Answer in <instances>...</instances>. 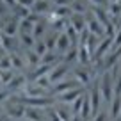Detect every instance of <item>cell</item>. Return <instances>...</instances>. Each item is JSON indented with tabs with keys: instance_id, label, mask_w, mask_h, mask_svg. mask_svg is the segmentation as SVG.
<instances>
[{
	"instance_id": "cell-1",
	"label": "cell",
	"mask_w": 121,
	"mask_h": 121,
	"mask_svg": "<svg viewBox=\"0 0 121 121\" xmlns=\"http://www.w3.org/2000/svg\"><path fill=\"white\" fill-rule=\"evenodd\" d=\"M13 98L23 103L25 107H36V109H50L55 103L53 96H27V95H13Z\"/></svg>"
},
{
	"instance_id": "cell-2",
	"label": "cell",
	"mask_w": 121,
	"mask_h": 121,
	"mask_svg": "<svg viewBox=\"0 0 121 121\" xmlns=\"http://www.w3.org/2000/svg\"><path fill=\"white\" fill-rule=\"evenodd\" d=\"M100 93H102V98L105 103H110L114 98V75L110 73V69H107V71L102 73V77H100Z\"/></svg>"
},
{
	"instance_id": "cell-3",
	"label": "cell",
	"mask_w": 121,
	"mask_h": 121,
	"mask_svg": "<svg viewBox=\"0 0 121 121\" xmlns=\"http://www.w3.org/2000/svg\"><path fill=\"white\" fill-rule=\"evenodd\" d=\"M25 109L27 107L23 105V103H20L18 100H14L11 96V98L7 100V103L4 105V110H5V114H7V117H11V119H25Z\"/></svg>"
},
{
	"instance_id": "cell-4",
	"label": "cell",
	"mask_w": 121,
	"mask_h": 121,
	"mask_svg": "<svg viewBox=\"0 0 121 121\" xmlns=\"http://www.w3.org/2000/svg\"><path fill=\"white\" fill-rule=\"evenodd\" d=\"M89 100H91V109H93V117L96 116V114L102 110V102H103V98H102V93H100V86H98V82H93L91 84V89H89Z\"/></svg>"
},
{
	"instance_id": "cell-5",
	"label": "cell",
	"mask_w": 121,
	"mask_h": 121,
	"mask_svg": "<svg viewBox=\"0 0 121 121\" xmlns=\"http://www.w3.org/2000/svg\"><path fill=\"white\" fill-rule=\"evenodd\" d=\"M68 71H69V68H68V64L66 62H59V64H55L53 66V69L48 73V78H50V82H52V86L53 84H57V82H60V80H64V78H68Z\"/></svg>"
},
{
	"instance_id": "cell-6",
	"label": "cell",
	"mask_w": 121,
	"mask_h": 121,
	"mask_svg": "<svg viewBox=\"0 0 121 121\" xmlns=\"http://www.w3.org/2000/svg\"><path fill=\"white\" fill-rule=\"evenodd\" d=\"M77 87H82V86H80L75 78H69V80L64 78V80H60V82H57V84L52 86V95L57 96V95H62V93H66V91H69V89H77Z\"/></svg>"
},
{
	"instance_id": "cell-7",
	"label": "cell",
	"mask_w": 121,
	"mask_h": 121,
	"mask_svg": "<svg viewBox=\"0 0 121 121\" xmlns=\"http://www.w3.org/2000/svg\"><path fill=\"white\" fill-rule=\"evenodd\" d=\"M73 78L77 80V82L80 84V86H89V84H93V73L89 71V69L86 68V66H82V68H77V69H73Z\"/></svg>"
},
{
	"instance_id": "cell-8",
	"label": "cell",
	"mask_w": 121,
	"mask_h": 121,
	"mask_svg": "<svg viewBox=\"0 0 121 121\" xmlns=\"http://www.w3.org/2000/svg\"><path fill=\"white\" fill-rule=\"evenodd\" d=\"M82 95H84V89L82 87H77V89H69V91H66V93H62V95L53 96V98H55L57 102H60V103H73Z\"/></svg>"
},
{
	"instance_id": "cell-9",
	"label": "cell",
	"mask_w": 121,
	"mask_h": 121,
	"mask_svg": "<svg viewBox=\"0 0 121 121\" xmlns=\"http://www.w3.org/2000/svg\"><path fill=\"white\" fill-rule=\"evenodd\" d=\"M27 84H29V82H27L25 75H14V78L5 86V89H9L11 93H14V91H23L27 87Z\"/></svg>"
},
{
	"instance_id": "cell-10",
	"label": "cell",
	"mask_w": 121,
	"mask_h": 121,
	"mask_svg": "<svg viewBox=\"0 0 121 121\" xmlns=\"http://www.w3.org/2000/svg\"><path fill=\"white\" fill-rule=\"evenodd\" d=\"M2 32L4 34H7V36H16V34H20V18H13V20H9V22H4V25H2Z\"/></svg>"
},
{
	"instance_id": "cell-11",
	"label": "cell",
	"mask_w": 121,
	"mask_h": 121,
	"mask_svg": "<svg viewBox=\"0 0 121 121\" xmlns=\"http://www.w3.org/2000/svg\"><path fill=\"white\" fill-rule=\"evenodd\" d=\"M73 46V43H71V39L68 38V34L66 32H59V38H57V52H60V53H66L69 48Z\"/></svg>"
},
{
	"instance_id": "cell-12",
	"label": "cell",
	"mask_w": 121,
	"mask_h": 121,
	"mask_svg": "<svg viewBox=\"0 0 121 121\" xmlns=\"http://www.w3.org/2000/svg\"><path fill=\"white\" fill-rule=\"evenodd\" d=\"M80 116H82L84 121H87V119H91V117H93L91 100H89V95H87V93H84V96H82V110H80Z\"/></svg>"
},
{
	"instance_id": "cell-13",
	"label": "cell",
	"mask_w": 121,
	"mask_h": 121,
	"mask_svg": "<svg viewBox=\"0 0 121 121\" xmlns=\"http://www.w3.org/2000/svg\"><path fill=\"white\" fill-rule=\"evenodd\" d=\"M43 119H45V114L41 112V109H36V107L25 109V121H43Z\"/></svg>"
},
{
	"instance_id": "cell-14",
	"label": "cell",
	"mask_w": 121,
	"mask_h": 121,
	"mask_svg": "<svg viewBox=\"0 0 121 121\" xmlns=\"http://www.w3.org/2000/svg\"><path fill=\"white\" fill-rule=\"evenodd\" d=\"M20 41H22V45L25 46L27 50H30V48H34L38 39L32 36V32H20Z\"/></svg>"
},
{
	"instance_id": "cell-15",
	"label": "cell",
	"mask_w": 121,
	"mask_h": 121,
	"mask_svg": "<svg viewBox=\"0 0 121 121\" xmlns=\"http://www.w3.org/2000/svg\"><path fill=\"white\" fill-rule=\"evenodd\" d=\"M109 105H110V116H112V119L119 117V116H121V96L116 95Z\"/></svg>"
},
{
	"instance_id": "cell-16",
	"label": "cell",
	"mask_w": 121,
	"mask_h": 121,
	"mask_svg": "<svg viewBox=\"0 0 121 121\" xmlns=\"http://www.w3.org/2000/svg\"><path fill=\"white\" fill-rule=\"evenodd\" d=\"M25 59H27V62H29L30 68H38V66L41 64V57H39L32 48H30V50H25Z\"/></svg>"
},
{
	"instance_id": "cell-17",
	"label": "cell",
	"mask_w": 121,
	"mask_h": 121,
	"mask_svg": "<svg viewBox=\"0 0 121 121\" xmlns=\"http://www.w3.org/2000/svg\"><path fill=\"white\" fill-rule=\"evenodd\" d=\"M69 23H71V25L77 29V32H82V30H86V29H87V20H84V16H82V14H75V16H71Z\"/></svg>"
},
{
	"instance_id": "cell-18",
	"label": "cell",
	"mask_w": 121,
	"mask_h": 121,
	"mask_svg": "<svg viewBox=\"0 0 121 121\" xmlns=\"http://www.w3.org/2000/svg\"><path fill=\"white\" fill-rule=\"evenodd\" d=\"M89 59H91V52L87 50L86 45L80 43V45H78V62L82 66H87V64H89Z\"/></svg>"
},
{
	"instance_id": "cell-19",
	"label": "cell",
	"mask_w": 121,
	"mask_h": 121,
	"mask_svg": "<svg viewBox=\"0 0 121 121\" xmlns=\"http://www.w3.org/2000/svg\"><path fill=\"white\" fill-rule=\"evenodd\" d=\"M32 11L38 13V14L48 13L50 11V0H36V4L32 5Z\"/></svg>"
},
{
	"instance_id": "cell-20",
	"label": "cell",
	"mask_w": 121,
	"mask_h": 121,
	"mask_svg": "<svg viewBox=\"0 0 121 121\" xmlns=\"http://www.w3.org/2000/svg\"><path fill=\"white\" fill-rule=\"evenodd\" d=\"M9 57H11V66H13V69H16V71H22V69L25 68V62H23V59L18 55V53L11 52V53H9Z\"/></svg>"
},
{
	"instance_id": "cell-21",
	"label": "cell",
	"mask_w": 121,
	"mask_h": 121,
	"mask_svg": "<svg viewBox=\"0 0 121 121\" xmlns=\"http://www.w3.org/2000/svg\"><path fill=\"white\" fill-rule=\"evenodd\" d=\"M41 64H48V66H55L59 64V55L53 52H46L45 55L41 57Z\"/></svg>"
},
{
	"instance_id": "cell-22",
	"label": "cell",
	"mask_w": 121,
	"mask_h": 121,
	"mask_svg": "<svg viewBox=\"0 0 121 121\" xmlns=\"http://www.w3.org/2000/svg\"><path fill=\"white\" fill-rule=\"evenodd\" d=\"M73 60H78V46H71V48L64 53V62L66 64H69Z\"/></svg>"
},
{
	"instance_id": "cell-23",
	"label": "cell",
	"mask_w": 121,
	"mask_h": 121,
	"mask_svg": "<svg viewBox=\"0 0 121 121\" xmlns=\"http://www.w3.org/2000/svg\"><path fill=\"white\" fill-rule=\"evenodd\" d=\"M86 9H87V5H86L84 0H75V2L71 4V11L75 13V14H84Z\"/></svg>"
},
{
	"instance_id": "cell-24",
	"label": "cell",
	"mask_w": 121,
	"mask_h": 121,
	"mask_svg": "<svg viewBox=\"0 0 121 121\" xmlns=\"http://www.w3.org/2000/svg\"><path fill=\"white\" fill-rule=\"evenodd\" d=\"M13 78H14V69H5V71H0V84L7 86Z\"/></svg>"
},
{
	"instance_id": "cell-25",
	"label": "cell",
	"mask_w": 121,
	"mask_h": 121,
	"mask_svg": "<svg viewBox=\"0 0 121 121\" xmlns=\"http://www.w3.org/2000/svg\"><path fill=\"white\" fill-rule=\"evenodd\" d=\"M45 29H46V23L45 22H38L34 25V30H32V36H34L36 39L43 38V34H45Z\"/></svg>"
},
{
	"instance_id": "cell-26",
	"label": "cell",
	"mask_w": 121,
	"mask_h": 121,
	"mask_svg": "<svg viewBox=\"0 0 121 121\" xmlns=\"http://www.w3.org/2000/svg\"><path fill=\"white\" fill-rule=\"evenodd\" d=\"M32 50H34V52L38 53L39 57H43L46 52H48V48H46V43L41 41V39H38V41H36V45H34V48H32Z\"/></svg>"
},
{
	"instance_id": "cell-27",
	"label": "cell",
	"mask_w": 121,
	"mask_h": 121,
	"mask_svg": "<svg viewBox=\"0 0 121 121\" xmlns=\"http://www.w3.org/2000/svg\"><path fill=\"white\" fill-rule=\"evenodd\" d=\"M2 48L7 53H11V50H13V38L7 36V34H4V32H2Z\"/></svg>"
},
{
	"instance_id": "cell-28",
	"label": "cell",
	"mask_w": 121,
	"mask_h": 121,
	"mask_svg": "<svg viewBox=\"0 0 121 121\" xmlns=\"http://www.w3.org/2000/svg\"><path fill=\"white\" fill-rule=\"evenodd\" d=\"M69 11H71V9H69L68 5H57V7L53 9V16H57V18H64V16L69 14Z\"/></svg>"
},
{
	"instance_id": "cell-29",
	"label": "cell",
	"mask_w": 121,
	"mask_h": 121,
	"mask_svg": "<svg viewBox=\"0 0 121 121\" xmlns=\"http://www.w3.org/2000/svg\"><path fill=\"white\" fill-rule=\"evenodd\" d=\"M55 110H57V114H59V116H60V119H62V121H71L73 114L69 112L68 109H64V107H57Z\"/></svg>"
},
{
	"instance_id": "cell-30",
	"label": "cell",
	"mask_w": 121,
	"mask_h": 121,
	"mask_svg": "<svg viewBox=\"0 0 121 121\" xmlns=\"http://www.w3.org/2000/svg\"><path fill=\"white\" fill-rule=\"evenodd\" d=\"M57 38H59V32H57V34H53V36H48V38L45 39V43H46V48H48V52H52V50L57 46Z\"/></svg>"
},
{
	"instance_id": "cell-31",
	"label": "cell",
	"mask_w": 121,
	"mask_h": 121,
	"mask_svg": "<svg viewBox=\"0 0 121 121\" xmlns=\"http://www.w3.org/2000/svg\"><path fill=\"white\" fill-rule=\"evenodd\" d=\"M5 69H13L11 66V57H9V53L5 57H2L0 59V71H5Z\"/></svg>"
},
{
	"instance_id": "cell-32",
	"label": "cell",
	"mask_w": 121,
	"mask_h": 121,
	"mask_svg": "<svg viewBox=\"0 0 121 121\" xmlns=\"http://www.w3.org/2000/svg\"><path fill=\"white\" fill-rule=\"evenodd\" d=\"M82 96H84V95H82ZM82 96L71 103V112H73V114H80V110H82Z\"/></svg>"
},
{
	"instance_id": "cell-33",
	"label": "cell",
	"mask_w": 121,
	"mask_h": 121,
	"mask_svg": "<svg viewBox=\"0 0 121 121\" xmlns=\"http://www.w3.org/2000/svg\"><path fill=\"white\" fill-rule=\"evenodd\" d=\"M119 46H121V25H119V29L116 30V36H114V48H119Z\"/></svg>"
},
{
	"instance_id": "cell-34",
	"label": "cell",
	"mask_w": 121,
	"mask_h": 121,
	"mask_svg": "<svg viewBox=\"0 0 121 121\" xmlns=\"http://www.w3.org/2000/svg\"><path fill=\"white\" fill-rule=\"evenodd\" d=\"M48 119H50V121H62V119H60V116L57 114V110H55V109L48 112Z\"/></svg>"
},
{
	"instance_id": "cell-35",
	"label": "cell",
	"mask_w": 121,
	"mask_h": 121,
	"mask_svg": "<svg viewBox=\"0 0 121 121\" xmlns=\"http://www.w3.org/2000/svg\"><path fill=\"white\" fill-rule=\"evenodd\" d=\"M93 121H107V112H103V110H100V112L96 114L95 117H93Z\"/></svg>"
},
{
	"instance_id": "cell-36",
	"label": "cell",
	"mask_w": 121,
	"mask_h": 121,
	"mask_svg": "<svg viewBox=\"0 0 121 121\" xmlns=\"http://www.w3.org/2000/svg\"><path fill=\"white\" fill-rule=\"evenodd\" d=\"M18 4L23 5V7H30L32 9V5L36 4V0H18Z\"/></svg>"
},
{
	"instance_id": "cell-37",
	"label": "cell",
	"mask_w": 121,
	"mask_h": 121,
	"mask_svg": "<svg viewBox=\"0 0 121 121\" xmlns=\"http://www.w3.org/2000/svg\"><path fill=\"white\" fill-rule=\"evenodd\" d=\"M2 4H5L9 9H14L18 5V0H2Z\"/></svg>"
},
{
	"instance_id": "cell-38",
	"label": "cell",
	"mask_w": 121,
	"mask_h": 121,
	"mask_svg": "<svg viewBox=\"0 0 121 121\" xmlns=\"http://www.w3.org/2000/svg\"><path fill=\"white\" fill-rule=\"evenodd\" d=\"M91 4H96V5H109V0H89Z\"/></svg>"
},
{
	"instance_id": "cell-39",
	"label": "cell",
	"mask_w": 121,
	"mask_h": 121,
	"mask_svg": "<svg viewBox=\"0 0 121 121\" xmlns=\"http://www.w3.org/2000/svg\"><path fill=\"white\" fill-rule=\"evenodd\" d=\"M50 2H53V5H68L69 4L68 0H50Z\"/></svg>"
},
{
	"instance_id": "cell-40",
	"label": "cell",
	"mask_w": 121,
	"mask_h": 121,
	"mask_svg": "<svg viewBox=\"0 0 121 121\" xmlns=\"http://www.w3.org/2000/svg\"><path fill=\"white\" fill-rule=\"evenodd\" d=\"M71 121H84V119H82V116H80V114H73Z\"/></svg>"
},
{
	"instance_id": "cell-41",
	"label": "cell",
	"mask_w": 121,
	"mask_h": 121,
	"mask_svg": "<svg viewBox=\"0 0 121 121\" xmlns=\"http://www.w3.org/2000/svg\"><path fill=\"white\" fill-rule=\"evenodd\" d=\"M112 121H121V116H119V117H116V119H112Z\"/></svg>"
},
{
	"instance_id": "cell-42",
	"label": "cell",
	"mask_w": 121,
	"mask_h": 121,
	"mask_svg": "<svg viewBox=\"0 0 121 121\" xmlns=\"http://www.w3.org/2000/svg\"><path fill=\"white\" fill-rule=\"evenodd\" d=\"M0 46H2V32H0Z\"/></svg>"
},
{
	"instance_id": "cell-43",
	"label": "cell",
	"mask_w": 121,
	"mask_h": 121,
	"mask_svg": "<svg viewBox=\"0 0 121 121\" xmlns=\"http://www.w3.org/2000/svg\"><path fill=\"white\" fill-rule=\"evenodd\" d=\"M0 121H5V117H0Z\"/></svg>"
},
{
	"instance_id": "cell-44",
	"label": "cell",
	"mask_w": 121,
	"mask_h": 121,
	"mask_svg": "<svg viewBox=\"0 0 121 121\" xmlns=\"http://www.w3.org/2000/svg\"><path fill=\"white\" fill-rule=\"evenodd\" d=\"M5 121H14V119H5Z\"/></svg>"
},
{
	"instance_id": "cell-45",
	"label": "cell",
	"mask_w": 121,
	"mask_h": 121,
	"mask_svg": "<svg viewBox=\"0 0 121 121\" xmlns=\"http://www.w3.org/2000/svg\"><path fill=\"white\" fill-rule=\"evenodd\" d=\"M0 2H2V0H0Z\"/></svg>"
},
{
	"instance_id": "cell-46",
	"label": "cell",
	"mask_w": 121,
	"mask_h": 121,
	"mask_svg": "<svg viewBox=\"0 0 121 121\" xmlns=\"http://www.w3.org/2000/svg\"><path fill=\"white\" fill-rule=\"evenodd\" d=\"M110 2H112V0H110Z\"/></svg>"
}]
</instances>
